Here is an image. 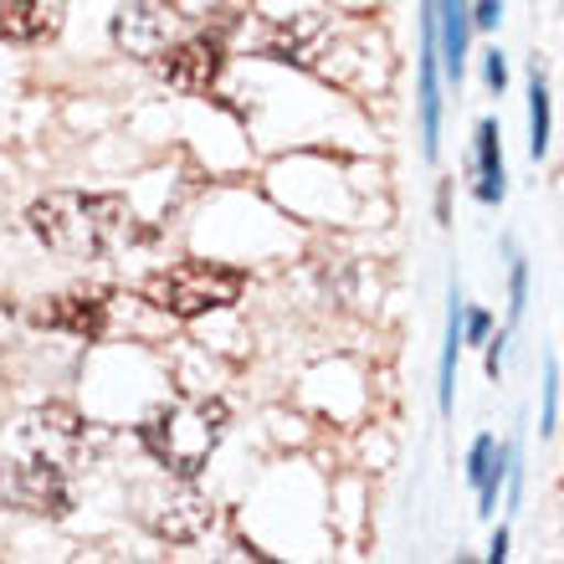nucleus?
<instances>
[{
	"label": "nucleus",
	"instance_id": "3",
	"mask_svg": "<svg viewBox=\"0 0 564 564\" xmlns=\"http://www.w3.org/2000/svg\"><path fill=\"white\" fill-rule=\"evenodd\" d=\"M241 288H247V278L237 268L191 257V262H175V268L154 272L144 282V303H154L170 318H206V313L231 308L241 297Z\"/></svg>",
	"mask_w": 564,
	"mask_h": 564
},
{
	"label": "nucleus",
	"instance_id": "22",
	"mask_svg": "<svg viewBox=\"0 0 564 564\" xmlns=\"http://www.w3.org/2000/svg\"><path fill=\"white\" fill-rule=\"evenodd\" d=\"M6 328H11V313H6V303H0V344H6Z\"/></svg>",
	"mask_w": 564,
	"mask_h": 564
},
{
	"label": "nucleus",
	"instance_id": "17",
	"mask_svg": "<svg viewBox=\"0 0 564 564\" xmlns=\"http://www.w3.org/2000/svg\"><path fill=\"white\" fill-rule=\"evenodd\" d=\"M462 324H467V339L473 344H488V334H492V318L482 308H473V313H462Z\"/></svg>",
	"mask_w": 564,
	"mask_h": 564
},
{
	"label": "nucleus",
	"instance_id": "14",
	"mask_svg": "<svg viewBox=\"0 0 564 564\" xmlns=\"http://www.w3.org/2000/svg\"><path fill=\"white\" fill-rule=\"evenodd\" d=\"M529 149H534V160L550 149V88L539 73L529 83Z\"/></svg>",
	"mask_w": 564,
	"mask_h": 564
},
{
	"label": "nucleus",
	"instance_id": "20",
	"mask_svg": "<svg viewBox=\"0 0 564 564\" xmlns=\"http://www.w3.org/2000/svg\"><path fill=\"white\" fill-rule=\"evenodd\" d=\"M498 15H503V11H498V0H477V15H473V21H477L482 31L498 26Z\"/></svg>",
	"mask_w": 564,
	"mask_h": 564
},
{
	"label": "nucleus",
	"instance_id": "8",
	"mask_svg": "<svg viewBox=\"0 0 564 564\" xmlns=\"http://www.w3.org/2000/svg\"><path fill=\"white\" fill-rule=\"evenodd\" d=\"M42 328H62V334H77V339H104L108 328V293H62L46 297L42 308L31 313Z\"/></svg>",
	"mask_w": 564,
	"mask_h": 564
},
{
	"label": "nucleus",
	"instance_id": "2",
	"mask_svg": "<svg viewBox=\"0 0 564 564\" xmlns=\"http://www.w3.org/2000/svg\"><path fill=\"white\" fill-rule=\"evenodd\" d=\"M226 421H231L226 401H180V405L154 411L139 426V436H144V446L154 452L160 467H170L175 477H200L210 452L221 446Z\"/></svg>",
	"mask_w": 564,
	"mask_h": 564
},
{
	"label": "nucleus",
	"instance_id": "16",
	"mask_svg": "<svg viewBox=\"0 0 564 564\" xmlns=\"http://www.w3.org/2000/svg\"><path fill=\"white\" fill-rule=\"evenodd\" d=\"M523 303H529V262L513 252V318L523 313Z\"/></svg>",
	"mask_w": 564,
	"mask_h": 564
},
{
	"label": "nucleus",
	"instance_id": "6",
	"mask_svg": "<svg viewBox=\"0 0 564 564\" xmlns=\"http://www.w3.org/2000/svg\"><path fill=\"white\" fill-rule=\"evenodd\" d=\"M11 498L26 513H42V519H62L73 508V492H67V477H62V462L52 457H21L11 473Z\"/></svg>",
	"mask_w": 564,
	"mask_h": 564
},
{
	"label": "nucleus",
	"instance_id": "13",
	"mask_svg": "<svg viewBox=\"0 0 564 564\" xmlns=\"http://www.w3.org/2000/svg\"><path fill=\"white\" fill-rule=\"evenodd\" d=\"M462 355V297L452 288V313H446V349H442V411H452V370Z\"/></svg>",
	"mask_w": 564,
	"mask_h": 564
},
{
	"label": "nucleus",
	"instance_id": "4",
	"mask_svg": "<svg viewBox=\"0 0 564 564\" xmlns=\"http://www.w3.org/2000/svg\"><path fill=\"white\" fill-rule=\"evenodd\" d=\"M144 523L160 539H170V544H195V539L216 523V508H210L206 492H195L191 477H185V482L144 492Z\"/></svg>",
	"mask_w": 564,
	"mask_h": 564
},
{
	"label": "nucleus",
	"instance_id": "12",
	"mask_svg": "<svg viewBox=\"0 0 564 564\" xmlns=\"http://www.w3.org/2000/svg\"><path fill=\"white\" fill-rule=\"evenodd\" d=\"M477 195L498 206L503 200V149H498V123L477 129Z\"/></svg>",
	"mask_w": 564,
	"mask_h": 564
},
{
	"label": "nucleus",
	"instance_id": "10",
	"mask_svg": "<svg viewBox=\"0 0 564 564\" xmlns=\"http://www.w3.org/2000/svg\"><path fill=\"white\" fill-rule=\"evenodd\" d=\"M67 21V0H6L0 6V36L15 46L52 42Z\"/></svg>",
	"mask_w": 564,
	"mask_h": 564
},
{
	"label": "nucleus",
	"instance_id": "19",
	"mask_svg": "<svg viewBox=\"0 0 564 564\" xmlns=\"http://www.w3.org/2000/svg\"><path fill=\"white\" fill-rule=\"evenodd\" d=\"M554 395H560V375H554V365H550V380H544V431L554 426Z\"/></svg>",
	"mask_w": 564,
	"mask_h": 564
},
{
	"label": "nucleus",
	"instance_id": "7",
	"mask_svg": "<svg viewBox=\"0 0 564 564\" xmlns=\"http://www.w3.org/2000/svg\"><path fill=\"white\" fill-rule=\"evenodd\" d=\"M160 77L185 98L210 93V83L221 77V46L210 36H191V42H170L160 52Z\"/></svg>",
	"mask_w": 564,
	"mask_h": 564
},
{
	"label": "nucleus",
	"instance_id": "1",
	"mask_svg": "<svg viewBox=\"0 0 564 564\" xmlns=\"http://www.w3.org/2000/svg\"><path fill=\"white\" fill-rule=\"evenodd\" d=\"M31 237L42 241L46 252L73 257V262H93L104 252H119L134 241V206L123 195H77L57 191L42 195L26 210Z\"/></svg>",
	"mask_w": 564,
	"mask_h": 564
},
{
	"label": "nucleus",
	"instance_id": "21",
	"mask_svg": "<svg viewBox=\"0 0 564 564\" xmlns=\"http://www.w3.org/2000/svg\"><path fill=\"white\" fill-rule=\"evenodd\" d=\"M503 554H508V534H503V529H498V539H492V544H488V560H492V564H503Z\"/></svg>",
	"mask_w": 564,
	"mask_h": 564
},
{
	"label": "nucleus",
	"instance_id": "15",
	"mask_svg": "<svg viewBox=\"0 0 564 564\" xmlns=\"http://www.w3.org/2000/svg\"><path fill=\"white\" fill-rule=\"evenodd\" d=\"M488 462H492V436H477V442H473V457H467V477H473V482H482Z\"/></svg>",
	"mask_w": 564,
	"mask_h": 564
},
{
	"label": "nucleus",
	"instance_id": "18",
	"mask_svg": "<svg viewBox=\"0 0 564 564\" xmlns=\"http://www.w3.org/2000/svg\"><path fill=\"white\" fill-rule=\"evenodd\" d=\"M488 83H492V93L508 88V62H503V52H488Z\"/></svg>",
	"mask_w": 564,
	"mask_h": 564
},
{
	"label": "nucleus",
	"instance_id": "11",
	"mask_svg": "<svg viewBox=\"0 0 564 564\" xmlns=\"http://www.w3.org/2000/svg\"><path fill=\"white\" fill-rule=\"evenodd\" d=\"M436 36H442L446 77L462 83V57H467V0H436Z\"/></svg>",
	"mask_w": 564,
	"mask_h": 564
},
{
	"label": "nucleus",
	"instance_id": "5",
	"mask_svg": "<svg viewBox=\"0 0 564 564\" xmlns=\"http://www.w3.org/2000/svg\"><path fill=\"white\" fill-rule=\"evenodd\" d=\"M180 31V15H175V0H129L119 15H113V46L129 52V57H144L154 62L164 46L175 42Z\"/></svg>",
	"mask_w": 564,
	"mask_h": 564
},
{
	"label": "nucleus",
	"instance_id": "9",
	"mask_svg": "<svg viewBox=\"0 0 564 564\" xmlns=\"http://www.w3.org/2000/svg\"><path fill=\"white\" fill-rule=\"evenodd\" d=\"M77 442H83V416H77L73 405H42V411L26 421V431H21V446H26L21 457L62 462Z\"/></svg>",
	"mask_w": 564,
	"mask_h": 564
}]
</instances>
